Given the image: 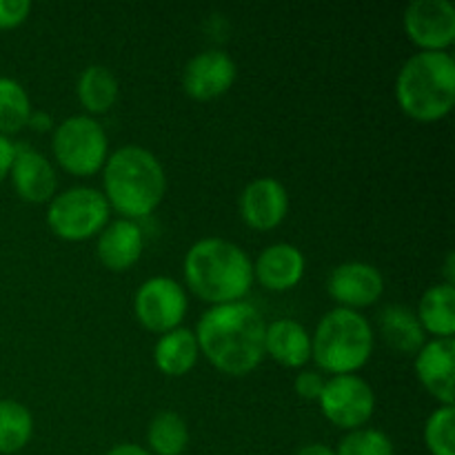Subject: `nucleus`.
<instances>
[{
	"mask_svg": "<svg viewBox=\"0 0 455 455\" xmlns=\"http://www.w3.org/2000/svg\"><path fill=\"white\" fill-rule=\"evenodd\" d=\"M76 93L89 114H107L118 100V80L107 67L92 65L80 74Z\"/></svg>",
	"mask_w": 455,
	"mask_h": 455,
	"instance_id": "obj_22",
	"label": "nucleus"
},
{
	"mask_svg": "<svg viewBox=\"0 0 455 455\" xmlns=\"http://www.w3.org/2000/svg\"><path fill=\"white\" fill-rule=\"evenodd\" d=\"M336 455H395L394 443L378 429L349 431L338 444Z\"/></svg>",
	"mask_w": 455,
	"mask_h": 455,
	"instance_id": "obj_27",
	"label": "nucleus"
},
{
	"mask_svg": "<svg viewBox=\"0 0 455 455\" xmlns=\"http://www.w3.org/2000/svg\"><path fill=\"white\" fill-rule=\"evenodd\" d=\"M102 196L123 218L136 222L147 218L163 203L167 176L160 160L145 147H120L102 167Z\"/></svg>",
	"mask_w": 455,
	"mask_h": 455,
	"instance_id": "obj_2",
	"label": "nucleus"
},
{
	"mask_svg": "<svg viewBox=\"0 0 455 455\" xmlns=\"http://www.w3.org/2000/svg\"><path fill=\"white\" fill-rule=\"evenodd\" d=\"M373 351V329L358 311L336 307L327 311L311 338V358L333 376L355 373L369 363Z\"/></svg>",
	"mask_w": 455,
	"mask_h": 455,
	"instance_id": "obj_5",
	"label": "nucleus"
},
{
	"mask_svg": "<svg viewBox=\"0 0 455 455\" xmlns=\"http://www.w3.org/2000/svg\"><path fill=\"white\" fill-rule=\"evenodd\" d=\"M296 455H336V451L323 443H311V444H305V447L298 449Z\"/></svg>",
	"mask_w": 455,
	"mask_h": 455,
	"instance_id": "obj_33",
	"label": "nucleus"
},
{
	"mask_svg": "<svg viewBox=\"0 0 455 455\" xmlns=\"http://www.w3.org/2000/svg\"><path fill=\"white\" fill-rule=\"evenodd\" d=\"M9 173H12V182L13 187H16V194L20 196L25 203H49V200L56 196V172H53L52 163H49L38 149H34V147H16V151H13L12 172Z\"/></svg>",
	"mask_w": 455,
	"mask_h": 455,
	"instance_id": "obj_15",
	"label": "nucleus"
},
{
	"mask_svg": "<svg viewBox=\"0 0 455 455\" xmlns=\"http://www.w3.org/2000/svg\"><path fill=\"white\" fill-rule=\"evenodd\" d=\"M455 256H453V253H449V256H447V262H444V275H447V283H444V284H451V287H453V284H455Z\"/></svg>",
	"mask_w": 455,
	"mask_h": 455,
	"instance_id": "obj_34",
	"label": "nucleus"
},
{
	"mask_svg": "<svg viewBox=\"0 0 455 455\" xmlns=\"http://www.w3.org/2000/svg\"><path fill=\"white\" fill-rule=\"evenodd\" d=\"M293 389L300 398L305 400H318L324 389V378L318 371H302L296 376Z\"/></svg>",
	"mask_w": 455,
	"mask_h": 455,
	"instance_id": "obj_29",
	"label": "nucleus"
},
{
	"mask_svg": "<svg viewBox=\"0 0 455 455\" xmlns=\"http://www.w3.org/2000/svg\"><path fill=\"white\" fill-rule=\"evenodd\" d=\"M453 373H455V342L453 338H435L425 342L416 354V376L420 385L440 404L453 407Z\"/></svg>",
	"mask_w": 455,
	"mask_h": 455,
	"instance_id": "obj_14",
	"label": "nucleus"
},
{
	"mask_svg": "<svg viewBox=\"0 0 455 455\" xmlns=\"http://www.w3.org/2000/svg\"><path fill=\"white\" fill-rule=\"evenodd\" d=\"M265 355L287 369L305 367L311 360V336L296 320H275L265 329Z\"/></svg>",
	"mask_w": 455,
	"mask_h": 455,
	"instance_id": "obj_18",
	"label": "nucleus"
},
{
	"mask_svg": "<svg viewBox=\"0 0 455 455\" xmlns=\"http://www.w3.org/2000/svg\"><path fill=\"white\" fill-rule=\"evenodd\" d=\"M107 455H151V453H149V449L140 447V444L123 443V444H116L114 449H109Z\"/></svg>",
	"mask_w": 455,
	"mask_h": 455,
	"instance_id": "obj_32",
	"label": "nucleus"
},
{
	"mask_svg": "<svg viewBox=\"0 0 455 455\" xmlns=\"http://www.w3.org/2000/svg\"><path fill=\"white\" fill-rule=\"evenodd\" d=\"M29 0H0V29H16L29 18Z\"/></svg>",
	"mask_w": 455,
	"mask_h": 455,
	"instance_id": "obj_28",
	"label": "nucleus"
},
{
	"mask_svg": "<svg viewBox=\"0 0 455 455\" xmlns=\"http://www.w3.org/2000/svg\"><path fill=\"white\" fill-rule=\"evenodd\" d=\"M13 151H16V145L7 136H0V185H3V180L12 172Z\"/></svg>",
	"mask_w": 455,
	"mask_h": 455,
	"instance_id": "obj_30",
	"label": "nucleus"
},
{
	"mask_svg": "<svg viewBox=\"0 0 455 455\" xmlns=\"http://www.w3.org/2000/svg\"><path fill=\"white\" fill-rule=\"evenodd\" d=\"M378 327H380L387 345L398 351V354L416 355L427 342V333L422 329L420 320L407 307H385L378 315Z\"/></svg>",
	"mask_w": 455,
	"mask_h": 455,
	"instance_id": "obj_20",
	"label": "nucleus"
},
{
	"mask_svg": "<svg viewBox=\"0 0 455 455\" xmlns=\"http://www.w3.org/2000/svg\"><path fill=\"white\" fill-rule=\"evenodd\" d=\"M318 403L324 418L345 431L363 429L376 411V395L371 385L355 373L331 376V380H324Z\"/></svg>",
	"mask_w": 455,
	"mask_h": 455,
	"instance_id": "obj_8",
	"label": "nucleus"
},
{
	"mask_svg": "<svg viewBox=\"0 0 455 455\" xmlns=\"http://www.w3.org/2000/svg\"><path fill=\"white\" fill-rule=\"evenodd\" d=\"M455 409L443 404L425 425V443L431 455H455Z\"/></svg>",
	"mask_w": 455,
	"mask_h": 455,
	"instance_id": "obj_26",
	"label": "nucleus"
},
{
	"mask_svg": "<svg viewBox=\"0 0 455 455\" xmlns=\"http://www.w3.org/2000/svg\"><path fill=\"white\" fill-rule=\"evenodd\" d=\"M151 455H182L189 447V427L176 411H160L147 427Z\"/></svg>",
	"mask_w": 455,
	"mask_h": 455,
	"instance_id": "obj_23",
	"label": "nucleus"
},
{
	"mask_svg": "<svg viewBox=\"0 0 455 455\" xmlns=\"http://www.w3.org/2000/svg\"><path fill=\"white\" fill-rule=\"evenodd\" d=\"M418 320H420L425 333L435 338H453L455 333V287L451 284H434L420 298L418 307Z\"/></svg>",
	"mask_w": 455,
	"mask_h": 455,
	"instance_id": "obj_21",
	"label": "nucleus"
},
{
	"mask_svg": "<svg viewBox=\"0 0 455 455\" xmlns=\"http://www.w3.org/2000/svg\"><path fill=\"white\" fill-rule=\"evenodd\" d=\"M307 260L296 244L278 243L262 249L253 265V280L269 291H289L305 275Z\"/></svg>",
	"mask_w": 455,
	"mask_h": 455,
	"instance_id": "obj_16",
	"label": "nucleus"
},
{
	"mask_svg": "<svg viewBox=\"0 0 455 455\" xmlns=\"http://www.w3.org/2000/svg\"><path fill=\"white\" fill-rule=\"evenodd\" d=\"M53 158L71 176H93L107 163V140L105 129L92 116H71L62 120L52 138Z\"/></svg>",
	"mask_w": 455,
	"mask_h": 455,
	"instance_id": "obj_7",
	"label": "nucleus"
},
{
	"mask_svg": "<svg viewBox=\"0 0 455 455\" xmlns=\"http://www.w3.org/2000/svg\"><path fill=\"white\" fill-rule=\"evenodd\" d=\"M109 203L93 187H71L49 200L47 225L58 238L80 243L100 234L109 222Z\"/></svg>",
	"mask_w": 455,
	"mask_h": 455,
	"instance_id": "obj_6",
	"label": "nucleus"
},
{
	"mask_svg": "<svg viewBox=\"0 0 455 455\" xmlns=\"http://www.w3.org/2000/svg\"><path fill=\"white\" fill-rule=\"evenodd\" d=\"M265 318L249 302L209 307L198 320L200 354L227 376H247L265 358Z\"/></svg>",
	"mask_w": 455,
	"mask_h": 455,
	"instance_id": "obj_1",
	"label": "nucleus"
},
{
	"mask_svg": "<svg viewBox=\"0 0 455 455\" xmlns=\"http://www.w3.org/2000/svg\"><path fill=\"white\" fill-rule=\"evenodd\" d=\"M289 194L275 178H256L240 196V216L251 229L271 231L287 218Z\"/></svg>",
	"mask_w": 455,
	"mask_h": 455,
	"instance_id": "obj_13",
	"label": "nucleus"
},
{
	"mask_svg": "<svg viewBox=\"0 0 455 455\" xmlns=\"http://www.w3.org/2000/svg\"><path fill=\"white\" fill-rule=\"evenodd\" d=\"M327 291L338 307L358 311L380 300L385 293V278L378 267L369 262H342L329 275Z\"/></svg>",
	"mask_w": 455,
	"mask_h": 455,
	"instance_id": "obj_12",
	"label": "nucleus"
},
{
	"mask_svg": "<svg viewBox=\"0 0 455 455\" xmlns=\"http://www.w3.org/2000/svg\"><path fill=\"white\" fill-rule=\"evenodd\" d=\"M187 291L167 275H154L138 287L133 298L136 318L151 333L173 331L182 324L187 315Z\"/></svg>",
	"mask_w": 455,
	"mask_h": 455,
	"instance_id": "obj_9",
	"label": "nucleus"
},
{
	"mask_svg": "<svg viewBox=\"0 0 455 455\" xmlns=\"http://www.w3.org/2000/svg\"><path fill=\"white\" fill-rule=\"evenodd\" d=\"M27 124L31 129H36V132H49L52 129V116L44 114V111H31L29 123Z\"/></svg>",
	"mask_w": 455,
	"mask_h": 455,
	"instance_id": "obj_31",
	"label": "nucleus"
},
{
	"mask_svg": "<svg viewBox=\"0 0 455 455\" xmlns=\"http://www.w3.org/2000/svg\"><path fill=\"white\" fill-rule=\"evenodd\" d=\"M395 100L418 123L443 120L455 105V60L447 52H420L395 78Z\"/></svg>",
	"mask_w": 455,
	"mask_h": 455,
	"instance_id": "obj_4",
	"label": "nucleus"
},
{
	"mask_svg": "<svg viewBox=\"0 0 455 455\" xmlns=\"http://www.w3.org/2000/svg\"><path fill=\"white\" fill-rule=\"evenodd\" d=\"M185 280L200 300L212 307L240 302L253 284V265L238 244L203 238L187 251Z\"/></svg>",
	"mask_w": 455,
	"mask_h": 455,
	"instance_id": "obj_3",
	"label": "nucleus"
},
{
	"mask_svg": "<svg viewBox=\"0 0 455 455\" xmlns=\"http://www.w3.org/2000/svg\"><path fill=\"white\" fill-rule=\"evenodd\" d=\"M235 76L238 69L229 53L220 49H207L196 53L187 62L182 71V87L194 100H216L234 87Z\"/></svg>",
	"mask_w": 455,
	"mask_h": 455,
	"instance_id": "obj_11",
	"label": "nucleus"
},
{
	"mask_svg": "<svg viewBox=\"0 0 455 455\" xmlns=\"http://www.w3.org/2000/svg\"><path fill=\"white\" fill-rule=\"evenodd\" d=\"M31 111L34 109L25 87L18 80L0 76V136L18 133L27 127Z\"/></svg>",
	"mask_w": 455,
	"mask_h": 455,
	"instance_id": "obj_25",
	"label": "nucleus"
},
{
	"mask_svg": "<svg viewBox=\"0 0 455 455\" xmlns=\"http://www.w3.org/2000/svg\"><path fill=\"white\" fill-rule=\"evenodd\" d=\"M403 22L420 52H447L455 43V7L449 0H413Z\"/></svg>",
	"mask_w": 455,
	"mask_h": 455,
	"instance_id": "obj_10",
	"label": "nucleus"
},
{
	"mask_svg": "<svg viewBox=\"0 0 455 455\" xmlns=\"http://www.w3.org/2000/svg\"><path fill=\"white\" fill-rule=\"evenodd\" d=\"M34 435V418L25 404L0 400V453L9 455L25 449Z\"/></svg>",
	"mask_w": 455,
	"mask_h": 455,
	"instance_id": "obj_24",
	"label": "nucleus"
},
{
	"mask_svg": "<svg viewBox=\"0 0 455 455\" xmlns=\"http://www.w3.org/2000/svg\"><path fill=\"white\" fill-rule=\"evenodd\" d=\"M142 249H145V235L138 222L120 218L109 222L105 229L98 234L96 253L98 260L109 271H127L140 260Z\"/></svg>",
	"mask_w": 455,
	"mask_h": 455,
	"instance_id": "obj_17",
	"label": "nucleus"
},
{
	"mask_svg": "<svg viewBox=\"0 0 455 455\" xmlns=\"http://www.w3.org/2000/svg\"><path fill=\"white\" fill-rule=\"evenodd\" d=\"M198 340L191 329L178 327L163 333L154 347V363L164 376L182 378L198 363Z\"/></svg>",
	"mask_w": 455,
	"mask_h": 455,
	"instance_id": "obj_19",
	"label": "nucleus"
}]
</instances>
